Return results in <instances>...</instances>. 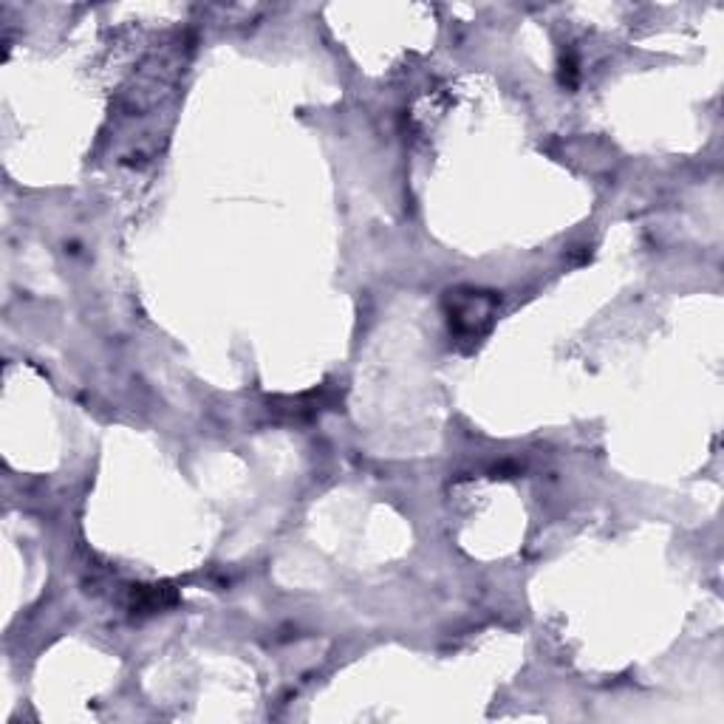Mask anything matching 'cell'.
I'll return each mask as SVG.
<instances>
[{
    "mask_svg": "<svg viewBox=\"0 0 724 724\" xmlns=\"http://www.w3.org/2000/svg\"><path fill=\"white\" fill-rule=\"evenodd\" d=\"M490 314H493V300L481 297L478 292H470L464 300L456 303L450 323H453L461 334H478V331L484 329V323L490 320Z\"/></svg>",
    "mask_w": 724,
    "mask_h": 724,
    "instance_id": "cell-1",
    "label": "cell"
}]
</instances>
